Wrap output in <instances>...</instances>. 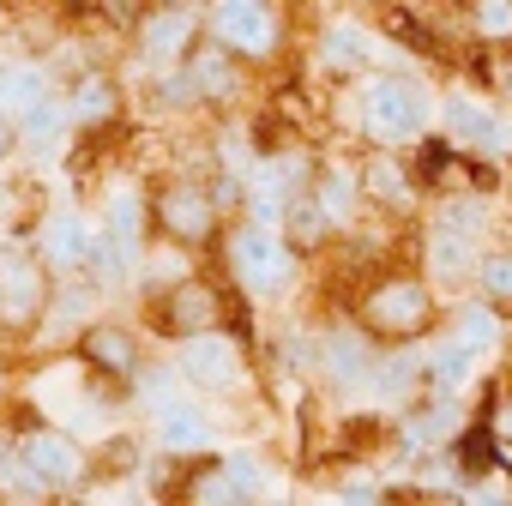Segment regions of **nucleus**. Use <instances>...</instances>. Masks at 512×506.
Listing matches in <instances>:
<instances>
[{
  "label": "nucleus",
  "mask_w": 512,
  "mask_h": 506,
  "mask_svg": "<svg viewBox=\"0 0 512 506\" xmlns=\"http://www.w3.org/2000/svg\"><path fill=\"white\" fill-rule=\"evenodd\" d=\"M13 452L25 458V470L49 488V494H61V488H73L85 470H91V458H85V446L73 440V434H61V428H49V422H25L19 434H13Z\"/></svg>",
  "instance_id": "obj_1"
},
{
  "label": "nucleus",
  "mask_w": 512,
  "mask_h": 506,
  "mask_svg": "<svg viewBox=\"0 0 512 506\" xmlns=\"http://www.w3.org/2000/svg\"><path fill=\"white\" fill-rule=\"evenodd\" d=\"M229 266H235V278H241L247 290H260V296L284 290L290 272H296L290 247H284L272 229H253V223H241V229L229 235Z\"/></svg>",
  "instance_id": "obj_2"
},
{
  "label": "nucleus",
  "mask_w": 512,
  "mask_h": 506,
  "mask_svg": "<svg viewBox=\"0 0 512 506\" xmlns=\"http://www.w3.org/2000/svg\"><path fill=\"white\" fill-rule=\"evenodd\" d=\"M49 302H55V278L25 253H0V326L25 332L31 320L49 314Z\"/></svg>",
  "instance_id": "obj_3"
},
{
  "label": "nucleus",
  "mask_w": 512,
  "mask_h": 506,
  "mask_svg": "<svg viewBox=\"0 0 512 506\" xmlns=\"http://www.w3.org/2000/svg\"><path fill=\"white\" fill-rule=\"evenodd\" d=\"M151 326L163 332V338H205V332H217V290L205 284V278H175L157 302H151Z\"/></svg>",
  "instance_id": "obj_4"
},
{
  "label": "nucleus",
  "mask_w": 512,
  "mask_h": 506,
  "mask_svg": "<svg viewBox=\"0 0 512 506\" xmlns=\"http://www.w3.org/2000/svg\"><path fill=\"white\" fill-rule=\"evenodd\" d=\"M91 241H97V229L79 217V211H43V223H37V241H31V260L55 278V272H85L91 266Z\"/></svg>",
  "instance_id": "obj_5"
},
{
  "label": "nucleus",
  "mask_w": 512,
  "mask_h": 506,
  "mask_svg": "<svg viewBox=\"0 0 512 506\" xmlns=\"http://www.w3.org/2000/svg\"><path fill=\"white\" fill-rule=\"evenodd\" d=\"M79 362L91 368V374H103V380H139V338L127 332V326H115V320H91L85 332H79Z\"/></svg>",
  "instance_id": "obj_6"
},
{
  "label": "nucleus",
  "mask_w": 512,
  "mask_h": 506,
  "mask_svg": "<svg viewBox=\"0 0 512 506\" xmlns=\"http://www.w3.org/2000/svg\"><path fill=\"white\" fill-rule=\"evenodd\" d=\"M422 115H428V97H422V85H410V79H380V85L368 91V127H374L380 139H410V133H422Z\"/></svg>",
  "instance_id": "obj_7"
},
{
  "label": "nucleus",
  "mask_w": 512,
  "mask_h": 506,
  "mask_svg": "<svg viewBox=\"0 0 512 506\" xmlns=\"http://www.w3.org/2000/svg\"><path fill=\"white\" fill-rule=\"evenodd\" d=\"M151 217H157V229H163L169 241H205V235L217 229V211H211V199H205L199 187H187V181L163 187V193L151 199Z\"/></svg>",
  "instance_id": "obj_8"
},
{
  "label": "nucleus",
  "mask_w": 512,
  "mask_h": 506,
  "mask_svg": "<svg viewBox=\"0 0 512 506\" xmlns=\"http://www.w3.org/2000/svg\"><path fill=\"white\" fill-rule=\"evenodd\" d=\"M368 326H380V332H392V338L422 332V326H428V296H422V284H404V278L380 284V290L368 296Z\"/></svg>",
  "instance_id": "obj_9"
},
{
  "label": "nucleus",
  "mask_w": 512,
  "mask_h": 506,
  "mask_svg": "<svg viewBox=\"0 0 512 506\" xmlns=\"http://www.w3.org/2000/svg\"><path fill=\"white\" fill-rule=\"evenodd\" d=\"M211 31H217V43L223 49H241V55H266L272 49V37H278V19H272V7H217L211 13Z\"/></svg>",
  "instance_id": "obj_10"
},
{
  "label": "nucleus",
  "mask_w": 512,
  "mask_h": 506,
  "mask_svg": "<svg viewBox=\"0 0 512 506\" xmlns=\"http://www.w3.org/2000/svg\"><path fill=\"white\" fill-rule=\"evenodd\" d=\"M61 103H67V121H73V127H109V121L121 115V85H115L103 67H85Z\"/></svg>",
  "instance_id": "obj_11"
},
{
  "label": "nucleus",
  "mask_w": 512,
  "mask_h": 506,
  "mask_svg": "<svg viewBox=\"0 0 512 506\" xmlns=\"http://www.w3.org/2000/svg\"><path fill=\"white\" fill-rule=\"evenodd\" d=\"M181 374L193 380V386H235V374H241V356H235V344L229 338H217V332H205V338H187L181 344Z\"/></svg>",
  "instance_id": "obj_12"
},
{
  "label": "nucleus",
  "mask_w": 512,
  "mask_h": 506,
  "mask_svg": "<svg viewBox=\"0 0 512 506\" xmlns=\"http://www.w3.org/2000/svg\"><path fill=\"white\" fill-rule=\"evenodd\" d=\"M49 97H55V85H49L43 61H7V67H0V115H7V121L31 115Z\"/></svg>",
  "instance_id": "obj_13"
},
{
  "label": "nucleus",
  "mask_w": 512,
  "mask_h": 506,
  "mask_svg": "<svg viewBox=\"0 0 512 506\" xmlns=\"http://www.w3.org/2000/svg\"><path fill=\"white\" fill-rule=\"evenodd\" d=\"M193 31H199V19H193L187 7H163V13H151V19H145V31H139V37H145V55L163 67V61H175V55L193 43Z\"/></svg>",
  "instance_id": "obj_14"
},
{
  "label": "nucleus",
  "mask_w": 512,
  "mask_h": 506,
  "mask_svg": "<svg viewBox=\"0 0 512 506\" xmlns=\"http://www.w3.org/2000/svg\"><path fill=\"white\" fill-rule=\"evenodd\" d=\"M67 127H73V121H67V103H61V97L37 103V109L19 121V151H25V157H43V151H55V145L67 139Z\"/></svg>",
  "instance_id": "obj_15"
},
{
  "label": "nucleus",
  "mask_w": 512,
  "mask_h": 506,
  "mask_svg": "<svg viewBox=\"0 0 512 506\" xmlns=\"http://www.w3.org/2000/svg\"><path fill=\"white\" fill-rule=\"evenodd\" d=\"M157 440H163V452H199V446L211 440V422L181 398V404H169V410L157 416Z\"/></svg>",
  "instance_id": "obj_16"
},
{
  "label": "nucleus",
  "mask_w": 512,
  "mask_h": 506,
  "mask_svg": "<svg viewBox=\"0 0 512 506\" xmlns=\"http://www.w3.org/2000/svg\"><path fill=\"white\" fill-rule=\"evenodd\" d=\"M187 85H193V97H229V91H235L229 55H223V49H205V55H193V67H187Z\"/></svg>",
  "instance_id": "obj_17"
},
{
  "label": "nucleus",
  "mask_w": 512,
  "mask_h": 506,
  "mask_svg": "<svg viewBox=\"0 0 512 506\" xmlns=\"http://www.w3.org/2000/svg\"><path fill=\"white\" fill-rule=\"evenodd\" d=\"M326 368H332L344 386H356V380L368 374V344H362L356 332H332V338H326Z\"/></svg>",
  "instance_id": "obj_18"
},
{
  "label": "nucleus",
  "mask_w": 512,
  "mask_h": 506,
  "mask_svg": "<svg viewBox=\"0 0 512 506\" xmlns=\"http://www.w3.org/2000/svg\"><path fill=\"white\" fill-rule=\"evenodd\" d=\"M446 121H452V133H464V139H476V145L500 151V127H494V115H488V109H476L470 97L446 103Z\"/></svg>",
  "instance_id": "obj_19"
},
{
  "label": "nucleus",
  "mask_w": 512,
  "mask_h": 506,
  "mask_svg": "<svg viewBox=\"0 0 512 506\" xmlns=\"http://www.w3.org/2000/svg\"><path fill=\"white\" fill-rule=\"evenodd\" d=\"M326 61H332L338 73L368 67V37H362L356 25H332V31H326Z\"/></svg>",
  "instance_id": "obj_20"
},
{
  "label": "nucleus",
  "mask_w": 512,
  "mask_h": 506,
  "mask_svg": "<svg viewBox=\"0 0 512 506\" xmlns=\"http://www.w3.org/2000/svg\"><path fill=\"white\" fill-rule=\"evenodd\" d=\"M470 368H476V350H470V344H440V350L428 356V380H434V386H464Z\"/></svg>",
  "instance_id": "obj_21"
},
{
  "label": "nucleus",
  "mask_w": 512,
  "mask_h": 506,
  "mask_svg": "<svg viewBox=\"0 0 512 506\" xmlns=\"http://www.w3.org/2000/svg\"><path fill=\"white\" fill-rule=\"evenodd\" d=\"M187 506H241V494L229 488V476L217 464H199V476L187 482Z\"/></svg>",
  "instance_id": "obj_22"
},
{
  "label": "nucleus",
  "mask_w": 512,
  "mask_h": 506,
  "mask_svg": "<svg viewBox=\"0 0 512 506\" xmlns=\"http://www.w3.org/2000/svg\"><path fill=\"white\" fill-rule=\"evenodd\" d=\"M434 278H446V284H458L464 272H470V241L464 235H434Z\"/></svg>",
  "instance_id": "obj_23"
},
{
  "label": "nucleus",
  "mask_w": 512,
  "mask_h": 506,
  "mask_svg": "<svg viewBox=\"0 0 512 506\" xmlns=\"http://www.w3.org/2000/svg\"><path fill=\"white\" fill-rule=\"evenodd\" d=\"M368 193L386 199V205H410V181H404L398 163H374V169H368Z\"/></svg>",
  "instance_id": "obj_24"
},
{
  "label": "nucleus",
  "mask_w": 512,
  "mask_h": 506,
  "mask_svg": "<svg viewBox=\"0 0 512 506\" xmlns=\"http://www.w3.org/2000/svg\"><path fill=\"white\" fill-rule=\"evenodd\" d=\"M217 470L229 476V488H235L241 500H253V494H260V482H266V476H260V464H253L247 452H229V458H217Z\"/></svg>",
  "instance_id": "obj_25"
},
{
  "label": "nucleus",
  "mask_w": 512,
  "mask_h": 506,
  "mask_svg": "<svg viewBox=\"0 0 512 506\" xmlns=\"http://www.w3.org/2000/svg\"><path fill=\"white\" fill-rule=\"evenodd\" d=\"M314 211H320L326 223H332V217H344V211H350V175H338V169H332V175H320V199H314Z\"/></svg>",
  "instance_id": "obj_26"
},
{
  "label": "nucleus",
  "mask_w": 512,
  "mask_h": 506,
  "mask_svg": "<svg viewBox=\"0 0 512 506\" xmlns=\"http://www.w3.org/2000/svg\"><path fill=\"white\" fill-rule=\"evenodd\" d=\"M284 217H290V235L308 247V241H320L326 235V217L314 211V199H296V205H284Z\"/></svg>",
  "instance_id": "obj_27"
},
{
  "label": "nucleus",
  "mask_w": 512,
  "mask_h": 506,
  "mask_svg": "<svg viewBox=\"0 0 512 506\" xmlns=\"http://www.w3.org/2000/svg\"><path fill=\"white\" fill-rule=\"evenodd\" d=\"M494 332H500V320H494L488 308H470V314H464V338H458V344H470V350H476V344H494Z\"/></svg>",
  "instance_id": "obj_28"
},
{
  "label": "nucleus",
  "mask_w": 512,
  "mask_h": 506,
  "mask_svg": "<svg viewBox=\"0 0 512 506\" xmlns=\"http://www.w3.org/2000/svg\"><path fill=\"white\" fill-rule=\"evenodd\" d=\"M458 458H464V470H488L494 464V440L488 434H464L458 440Z\"/></svg>",
  "instance_id": "obj_29"
},
{
  "label": "nucleus",
  "mask_w": 512,
  "mask_h": 506,
  "mask_svg": "<svg viewBox=\"0 0 512 506\" xmlns=\"http://www.w3.org/2000/svg\"><path fill=\"white\" fill-rule=\"evenodd\" d=\"M482 290L512 296V253H500V260H482Z\"/></svg>",
  "instance_id": "obj_30"
},
{
  "label": "nucleus",
  "mask_w": 512,
  "mask_h": 506,
  "mask_svg": "<svg viewBox=\"0 0 512 506\" xmlns=\"http://www.w3.org/2000/svg\"><path fill=\"white\" fill-rule=\"evenodd\" d=\"M446 169H452V151H446L440 139H428V145H422V175L434 181V175H446Z\"/></svg>",
  "instance_id": "obj_31"
},
{
  "label": "nucleus",
  "mask_w": 512,
  "mask_h": 506,
  "mask_svg": "<svg viewBox=\"0 0 512 506\" xmlns=\"http://www.w3.org/2000/svg\"><path fill=\"white\" fill-rule=\"evenodd\" d=\"M476 25H482L488 37H506V31H512V7H476Z\"/></svg>",
  "instance_id": "obj_32"
},
{
  "label": "nucleus",
  "mask_w": 512,
  "mask_h": 506,
  "mask_svg": "<svg viewBox=\"0 0 512 506\" xmlns=\"http://www.w3.org/2000/svg\"><path fill=\"white\" fill-rule=\"evenodd\" d=\"M380 386H386V392H392V398H398V392H404V386H410V356H398V362H392V368H386V374H380Z\"/></svg>",
  "instance_id": "obj_33"
},
{
  "label": "nucleus",
  "mask_w": 512,
  "mask_h": 506,
  "mask_svg": "<svg viewBox=\"0 0 512 506\" xmlns=\"http://www.w3.org/2000/svg\"><path fill=\"white\" fill-rule=\"evenodd\" d=\"M13 157H19V121L0 115V163H13Z\"/></svg>",
  "instance_id": "obj_34"
},
{
  "label": "nucleus",
  "mask_w": 512,
  "mask_h": 506,
  "mask_svg": "<svg viewBox=\"0 0 512 506\" xmlns=\"http://www.w3.org/2000/svg\"><path fill=\"white\" fill-rule=\"evenodd\" d=\"M13 205H19V187H13V175H7V169H0V223L13 217Z\"/></svg>",
  "instance_id": "obj_35"
},
{
  "label": "nucleus",
  "mask_w": 512,
  "mask_h": 506,
  "mask_svg": "<svg viewBox=\"0 0 512 506\" xmlns=\"http://www.w3.org/2000/svg\"><path fill=\"white\" fill-rule=\"evenodd\" d=\"M338 500H344V506H374V488H368V482H344Z\"/></svg>",
  "instance_id": "obj_36"
},
{
  "label": "nucleus",
  "mask_w": 512,
  "mask_h": 506,
  "mask_svg": "<svg viewBox=\"0 0 512 506\" xmlns=\"http://www.w3.org/2000/svg\"><path fill=\"white\" fill-rule=\"evenodd\" d=\"M470 506H506V500H500V494H494V488H482V494H476V500H470Z\"/></svg>",
  "instance_id": "obj_37"
},
{
  "label": "nucleus",
  "mask_w": 512,
  "mask_h": 506,
  "mask_svg": "<svg viewBox=\"0 0 512 506\" xmlns=\"http://www.w3.org/2000/svg\"><path fill=\"white\" fill-rule=\"evenodd\" d=\"M506 440H512V416H506Z\"/></svg>",
  "instance_id": "obj_38"
}]
</instances>
